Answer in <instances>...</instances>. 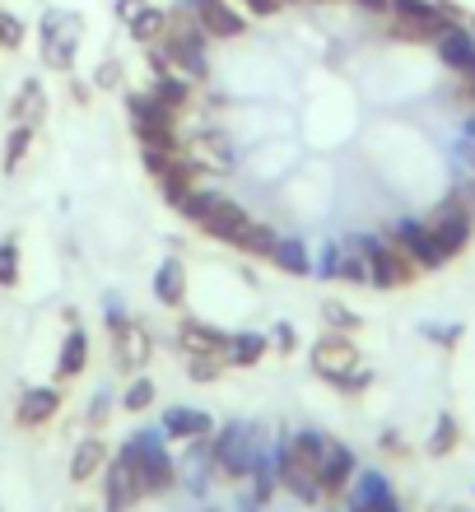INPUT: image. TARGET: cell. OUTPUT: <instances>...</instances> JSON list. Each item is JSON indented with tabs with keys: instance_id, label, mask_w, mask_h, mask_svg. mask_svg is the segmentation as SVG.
Segmentation results:
<instances>
[{
	"instance_id": "cell-4",
	"label": "cell",
	"mask_w": 475,
	"mask_h": 512,
	"mask_svg": "<svg viewBox=\"0 0 475 512\" xmlns=\"http://www.w3.org/2000/svg\"><path fill=\"white\" fill-rule=\"evenodd\" d=\"M122 452L136 461V475H140V489H145V494H163V489H173L177 471H173V457L163 452V429L159 433H136Z\"/></svg>"
},
{
	"instance_id": "cell-3",
	"label": "cell",
	"mask_w": 475,
	"mask_h": 512,
	"mask_svg": "<svg viewBox=\"0 0 475 512\" xmlns=\"http://www.w3.org/2000/svg\"><path fill=\"white\" fill-rule=\"evenodd\" d=\"M350 243L359 247V256L368 261V284H378V289H401V284L415 280V261H410L396 243H382V238H368V233H359Z\"/></svg>"
},
{
	"instance_id": "cell-35",
	"label": "cell",
	"mask_w": 475,
	"mask_h": 512,
	"mask_svg": "<svg viewBox=\"0 0 475 512\" xmlns=\"http://www.w3.org/2000/svg\"><path fill=\"white\" fill-rule=\"evenodd\" d=\"M224 373V354H187V378L191 382H215Z\"/></svg>"
},
{
	"instance_id": "cell-15",
	"label": "cell",
	"mask_w": 475,
	"mask_h": 512,
	"mask_svg": "<svg viewBox=\"0 0 475 512\" xmlns=\"http://www.w3.org/2000/svg\"><path fill=\"white\" fill-rule=\"evenodd\" d=\"M140 475H136V461L117 452V461H108V512H126L131 503L140 499Z\"/></svg>"
},
{
	"instance_id": "cell-41",
	"label": "cell",
	"mask_w": 475,
	"mask_h": 512,
	"mask_svg": "<svg viewBox=\"0 0 475 512\" xmlns=\"http://www.w3.org/2000/svg\"><path fill=\"white\" fill-rule=\"evenodd\" d=\"M378 499H392V489L382 475H364V485H359V499L354 503H378Z\"/></svg>"
},
{
	"instance_id": "cell-34",
	"label": "cell",
	"mask_w": 475,
	"mask_h": 512,
	"mask_svg": "<svg viewBox=\"0 0 475 512\" xmlns=\"http://www.w3.org/2000/svg\"><path fill=\"white\" fill-rule=\"evenodd\" d=\"M215 201H219L215 191H201V187H191L187 196H182V201L173 205V210H177V215H187L191 224H201V219L210 215V205H215Z\"/></svg>"
},
{
	"instance_id": "cell-51",
	"label": "cell",
	"mask_w": 475,
	"mask_h": 512,
	"mask_svg": "<svg viewBox=\"0 0 475 512\" xmlns=\"http://www.w3.org/2000/svg\"><path fill=\"white\" fill-rule=\"evenodd\" d=\"M354 5H359V10H373V14L387 10V0H354Z\"/></svg>"
},
{
	"instance_id": "cell-16",
	"label": "cell",
	"mask_w": 475,
	"mask_h": 512,
	"mask_svg": "<svg viewBox=\"0 0 475 512\" xmlns=\"http://www.w3.org/2000/svg\"><path fill=\"white\" fill-rule=\"evenodd\" d=\"M275 480L294 494L299 503H317L322 499V480H317V471L308 466V461H299L294 452L285 447V457H280V466H275Z\"/></svg>"
},
{
	"instance_id": "cell-5",
	"label": "cell",
	"mask_w": 475,
	"mask_h": 512,
	"mask_svg": "<svg viewBox=\"0 0 475 512\" xmlns=\"http://www.w3.org/2000/svg\"><path fill=\"white\" fill-rule=\"evenodd\" d=\"M126 108H131V122H136L140 145L182 149V140H177V112L163 108L154 94H131V98H126Z\"/></svg>"
},
{
	"instance_id": "cell-19",
	"label": "cell",
	"mask_w": 475,
	"mask_h": 512,
	"mask_svg": "<svg viewBox=\"0 0 475 512\" xmlns=\"http://www.w3.org/2000/svg\"><path fill=\"white\" fill-rule=\"evenodd\" d=\"M56 410H61V391H52V387H28L24 396H19V410H14V419H19V429H38V424H47Z\"/></svg>"
},
{
	"instance_id": "cell-47",
	"label": "cell",
	"mask_w": 475,
	"mask_h": 512,
	"mask_svg": "<svg viewBox=\"0 0 475 512\" xmlns=\"http://www.w3.org/2000/svg\"><path fill=\"white\" fill-rule=\"evenodd\" d=\"M247 14H257V19H271L275 10H280V0H238Z\"/></svg>"
},
{
	"instance_id": "cell-2",
	"label": "cell",
	"mask_w": 475,
	"mask_h": 512,
	"mask_svg": "<svg viewBox=\"0 0 475 512\" xmlns=\"http://www.w3.org/2000/svg\"><path fill=\"white\" fill-rule=\"evenodd\" d=\"M387 10H392V38L401 42H434L448 24H462L438 0H387Z\"/></svg>"
},
{
	"instance_id": "cell-10",
	"label": "cell",
	"mask_w": 475,
	"mask_h": 512,
	"mask_svg": "<svg viewBox=\"0 0 475 512\" xmlns=\"http://www.w3.org/2000/svg\"><path fill=\"white\" fill-rule=\"evenodd\" d=\"M359 364V350H354V340L345 331H326L322 340L313 345V373L326 382H336L340 373H350Z\"/></svg>"
},
{
	"instance_id": "cell-53",
	"label": "cell",
	"mask_w": 475,
	"mask_h": 512,
	"mask_svg": "<svg viewBox=\"0 0 475 512\" xmlns=\"http://www.w3.org/2000/svg\"><path fill=\"white\" fill-rule=\"evenodd\" d=\"M448 512H466V508H448Z\"/></svg>"
},
{
	"instance_id": "cell-28",
	"label": "cell",
	"mask_w": 475,
	"mask_h": 512,
	"mask_svg": "<svg viewBox=\"0 0 475 512\" xmlns=\"http://www.w3.org/2000/svg\"><path fill=\"white\" fill-rule=\"evenodd\" d=\"M271 261L285 270V275H308V270H313V261H308V247H303L299 238H275Z\"/></svg>"
},
{
	"instance_id": "cell-50",
	"label": "cell",
	"mask_w": 475,
	"mask_h": 512,
	"mask_svg": "<svg viewBox=\"0 0 475 512\" xmlns=\"http://www.w3.org/2000/svg\"><path fill=\"white\" fill-rule=\"evenodd\" d=\"M70 98H75V103H89V84L75 80V84H70Z\"/></svg>"
},
{
	"instance_id": "cell-38",
	"label": "cell",
	"mask_w": 475,
	"mask_h": 512,
	"mask_svg": "<svg viewBox=\"0 0 475 512\" xmlns=\"http://www.w3.org/2000/svg\"><path fill=\"white\" fill-rule=\"evenodd\" d=\"M19 284V243L5 238L0 243V289H14Z\"/></svg>"
},
{
	"instance_id": "cell-54",
	"label": "cell",
	"mask_w": 475,
	"mask_h": 512,
	"mask_svg": "<svg viewBox=\"0 0 475 512\" xmlns=\"http://www.w3.org/2000/svg\"><path fill=\"white\" fill-rule=\"evenodd\" d=\"M280 5H294V0H280Z\"/></svg>"
},
{
	"instance_id": "cell-33",
	"label": "cell",
	"mask_w": 475,
	"mask_h": 512,
	"mask_svg": "<svg viewBox=\"0 0 475 512\" xmlns=\"http://www.w3.org/2000/svg\"><path fill=\"white\" fill-rule=\"evenodd\" d=\"M275 238H280V233L266 229V224H257V219H252V224H247V233L238 238V252H247V256H271Z\"/></svg>"
},
{
	"instance_id": "cell-39",
	"label": "cell",
	"mask_w": 475,
	"mask_h": 512,
	"mask_svg": "<svg viewBox=\"0 0 475 512\" xmlns=\"http://www.w3.org/2000/svg\"><path fill=\"white\" fill-rule=\"evenodd\" d=\"M0 47H5V52L24 47V19L10 10H0Z\"/></svg>"
},
{
	"instance_id": "cell-45",
	"label": "cell",
	"mask_w": 475,
	"mask_h": 512,
	"mask_svg": "<svg viewBox=\"0 0 475 512\" xmlns=\"http://www.w3.org/2000/svg\"><path fill=\"white\" fill-rule=\"evenodd\" d=\"M108 410H112V391H98L94 405H89V424H94V429H103V424H108Z\"/></svg>"
},
{
	"instance_id": "cell-49",
	"label": "cell",
	"mask_w": 475,
	"mask_h": 512,
	"mask_svg": "<svg viewBox=\"0 0 475 512\" xmlns=\"http://www.w3.org/2000/svg\"><path fill=\"white\" fill-rule=\"evenodd\" d=\"M457 98H462V108L471 112V122H475V80H466V84H462V94H457Z\"/></svg>"
},
{
	"instance_id": "cell-26",
	"label": "cell",
	"mask_w": 475,
	"mask_h": 512,
	"mask_svg": "<svg viewBox=\"0 0 475 512\" xmlns=\"http://www.w3.org/2000/svg\"><path fill=\"white\" fill-rule=\"evenodd\" d=\"M10 117L14 122H28V126H38L42 117H47V94H42L38 80H24V89H19V98H14Z\"/></svg>"
},
{
	"instance_id": "cell-42",
	"label": "cell",
	"mask_w": 475,
	"mask_h": 512,
	"mask_svg": "<svg viewBox=\"0 0 475 512\" xmlns=\"http://www.w3.org/2000/svg\"><path fill=\"white\" fill-rule=\"evenodd\" d=\"M117 84H122V61H103V66L94 70V89H117Z\"/></svg>"
},
{
	"instance_id": "cell-13",
	"label": "cell",
	"mask_w": 475,
	"mask_h": 512,
	"mask_svg": "<svg viewBox=\"0 0 475 512\" xmlns=\"http://www.w3.org/2000/svg\"><path fill=\"white\" fill-rule=\"evenodd\" d=\"M438 238V247H443V256H457L466 252V243H471L475 233V215H466V210H457L452 201H443V210H438V219L429 224Z\"/></svg>"
},
{
	"instance_id": "cell-52",
	"label": "cell",
	"mask_w": 475,
	"mask_h": 512,
	"mask_svg": "<svg viewBox=\"0 0 475 512\" xmlns=\"http://www.w3.org/2000/svg\"><path fill=\"white\" fill-rule=\"evenodd\" d=\"M466 28H471V33H475V14H471V19H466Z\"/></svg>"
},
{
	"instance_id": "cell-17",
	"label": "cell",
	"mask_w": 475,
	"mask_h": 512,
	"mask_svg": "<svg viewBox=\"0 0 475 512\" xmlns=\"http://www.w3.org/2000/svg\"><path fill=\"white\" fill-rule=\"evenodd\" d=\"M317 480H322V494H340V489L354 480V452L345 443H326V457L317 461Z\"/></svg>"
},
{
	"instance_id": "cell-24",
	"label": "cell",
	"mask_w": 475,
	"mask_h": 512,
	"mask_svg": "<svg viewBox=\"0 0 475 512\" xmlns=\"http://www.w3.org/2000/svg\"><path fill=\"white\" fill-rule=\"evenodd\" d=\"M191 89H196V80H187V75H177V70H168V75H154V89L150 94L159 98L163 108L182 112L191 103Z\"/></svg>"
},
{
	"instance_id": "cell-48",
	"label": "cell",
	"mask_w": 475,
	"mask_h": 512,
	"mask_svg": "<svg viewBox=\"0 0 475 512\" xmlns=\"http://www.w3.org/2000/svg\"><path fill=\"white\" fill-rule=\"evenodd\" d=\"M145 5H150V0H117V19H122V24H131Z\"/></svg>"
},
{
	"instance_id": "cell-6",
	"label": "cell",
	"mask_w": 475,
	"mask_h": 512,
	"mask_svg": "<svg viewBox=\"0 0 475 512\" xmlns=\"http://www.w3.org/2000/svg\"><path fill=\"white\" fill-rule=\"evenodd\" d=\"M84 38V19L70 10H47L42 14V61L52 70H70L75 52Z\"/></svg>"
},
{
	"instance_id": "cell-1",
	"label": "cell",
	"mask_w": 475,
	"mask_h": 512,
	"mask_svg": "<svg viewBox=\"0 0 475 512\" xmlns=\"http://www.w3.org/2000/svg\"><path fill=\"white\" fill-rule=\"evenodd\" d=\"M163 56H168V66L177 70V75H187V80H205L210 75V56H205V28L191 19V14L173 10V19H168V28H163L159 38Z\"/></svg>"
},
{
	"instance_id": "cell-44",
	"label": "cell",
	"mask_w": 475,
	"mask_h": 512,
	"mask_svg": "<svg viewBox=\"0 0 475 512\" xmlns=\"http://www.w3.org/2000/svg\"><path fill=\"white\" fill-rule=\"evenodd\" d=\"M457 210H466V215H475V177H466V182H457V191L448 196Z\"/></svg>"
},
{
	"instance_id": "cell-21",
	"label": "cell",
	"mask_w": 475,
	"mask_h": 512,
	"mask_svg": "<svg viewBox=\"0 0 475 512\" xmlns=\"http://www.w3.org/2000/svg\"><path fill=\"white\" fill-rule=\"evenodd\" d=\"M177 340L187 345V354H224L229 350V336L205 322H182L177 326ZM224 364H229V359H224Z\"/></svg>"
},
{
	"instance_id": "cell-46",
	"label": "cell",
	"mask_w": 475,
	"mask_h": 512,
	"mask_svg": "<svg viewBox=\"0 0 475 512\" xmlns=\"http://www.w3.org/2000/svg\"><path fill=\"white\" fill-rule=\"evenodd\" d=\"M271 340H275V350H280V354H294V345H299V336H294V326H289V322L275 326Z\"/></svg>"
},
{
	"instance_id": "cell-27",
	"label": "cell",
	"mask_w": 475,
	"mask_h": 512,
	"mask_svg": "<svg viewBox=\"0 0 475 512\" xmlns=\"http://www.w3.org/2000/svg\"><path fill=\"white\" fill-rule=\"evenodd\" d=\"M266 350H271V340L257 336V331H243V336H229L224 359H229V364H238V368H252V364H261V354H266Z\"/></svg>"
},
{
	"instance_id": "cell-40",
	"label": "cell",
	"mask_w": 475,
	"mask_h": 512,
	"mask_svg": "<svg viewBox=\"0 0 475 512\" xmlns=\"http://www.w3.org/2000/svg\"><path fill=\"white\" fill-rule=\"evenodd\" d=\"M150 401H154V382L150 378H136L131 387H126V396H122L126 410H150Z\"/></svg>"
},
{
	"instance_id": "cell-32",
	"label": "cell",
	"mask_w": 475,
	"mask_h": 512,
	"mask_svg": "<svg viewBox=\"0 0 475 512\" xmlns=\"http://www.w3.org/2000/svg\"><path fill=\"white\" fill-rule=\"evenodd\" d=\"M457 438H462V429H457V419L443 410L434 424V433H429V457H448L452 447H457Z\"/></svg>"
},
{
	"instance_id": "cell-43",
	"label": "cell",
	"mask_w": 475,
	"mask_h": 512,
	"mask_svg": "<svg viewBox=\"0 0 475 512\" xmlns=\"http://www.w3.org/2000/svg\"><path fill=\"white\" fill-rule=\"evenodd\" d=\"M368 382H373V373H364V368H350V373H340V378H336V387L350 391V396H359Z\"/></svg>"
},
{
	"instance_id": "cell-20",
	"label": "cell",
	"mask_w": 475,
	"mask_h": 512,
	"mask_svg": "<svg viewBox=\"0 0 475 512\" xmlns=\"http://www.w3.org/2000/svg\"><path fill=\"white\" fill-rule=\"evenodd\" d=\"M163 438H205V433L215 429V419L205 415V410H191V405H173V410H163Z\"/></svg>"
},
{
	"instance_id": "cell-18",
	"label": "cell",
	"mask_w": 475,
	"mask_h": 512,
	"mask_svg": "<svg viewBox=\"0 0 475 512\" xmlns=\"http://www.w3.org/2000/svg\"><path fill=\"white\" fill-rule=\"evenodd\" d=\"M322 275H331V280H350V284H368V261L359 256L354 243H331L326 247V261H322Z\"/></svg>"
},
{
	"instance_id": "cell-23",
	"label": "cell",
	"mask_w": 475,
	"mask_h": 512,
	"mask_svg": "<svg viewBox=\"0 0 475 512\" xmlns=\"http://www.w3.org/2000/svg\"><path fill=\"white\" fill-rule=\"evenodd\" d=\"M182 294H187V270H182L177 256H168V261L159 266V275H154V298H159L163 308H177Z\"/></svg>"
},
{
	"instance_id": "cell-29",
	"label": "cell",
	"mask_w": 475,
	"mask_h": 512,
	"mask_svg": "<svg viewBox=\"0 0 475 512\" xmlns=\"http://www.w3.org/2000/svg\"><path fill=\"white\" fill-rule=\"evenodd\" d=\"M126 28H131V38H136L140 47H150V42L163 38V28H168V14H163L159 5H145V10H140Z\"/></svg>"
},
{
	"instance_id": "cell-36",
	"label": "cell",
	"mask_w": 475,
	"mask_h": 512,
	"mask_svg": "<svg viewBox=\"0 0 475 512\" xmlns=\"http://www.w3.org/2000/svg\"><path fill=\"white\" fill-rule=\"evenodd\" d=\"M322 317H326V326H331V331H359V322H364L359 312L345 308V303H336V298H326V303H322Z\"/></svg>"
},
{
	"instance_id": "cell-12",
	"label": "cell",
	"mask_w": 475,
	"mask_h": 512,
	"mask_svg": "<svg viewBox=\"0 0 475 512\" xmlns=\"http://www.w3.org/2000/svg\"><path fill=\"white\" fill-rule=\"evenodd\" d=\"M108 331L117 340V368L122 373H136L145 359H150V331L136 322V317H108Z\"/></svg>"
},
{
	"instance_id": "cell-9",
	"label": "cell",
	"mask_w": 475,
	"mask_h": 512,
	"mask_svg": "<svg viewBox=\"0 0 475 512\" xmlns=\"http://www.w3.org/2000/svg\"><path fill=\"white\" fill-rule=\"evenodd\" d=\"M392 243L401 247V252L415 261L420 270H438L448 256H443V247H438V238H434V229L429 224H420V219H401L392 229Z\"/></svg>"
},
{
	"instance_id": "cell-22",
	"label": "cell",
	"mask_w": 475,
	"mask_h": 512,
	"mask_svg": "<svg viewBox=\"0 0 475 512\" xmlns=\"http://www.w3.org/2000/svg\"><path fill=\"white\" fill-rule=\"evenodd\" d=\"M103 466H108V447H103V438H84V443L75 447V457H70V480L84 485V480H94Z\"/></svg>"
},
{
	"instance_id": "cell-25",
	"label": "cell",
	"mask_w": 475,
	"mask_h": 512,
	"mask_svg": "<svg viewBox=\"0 0 475 512\" xmlns=\"http://www.w3.org/2000/svg\"><path fill=\"white\" fill-rule=\"evenodd\" d=\"M84 364H89V336H84L80 326H75V331L61 340V359H56V373H61V378H80Z\"/></svg>"
},
{
	"instance_id": "cell-14",
	"label": "cell",
	"mask_w": 475,
	"mask_h": 512,
	"mask_svg": "<svg viewBox=\"0 0 475 512\" xmlns=\"http://www.w3.org/2000/svg\"><path fill=\"white\" fill-rule=\"evenodd\" d=\"M247 224H252V215H247L243 205H233V201H224L219 196L215 205H210V215L201 219V229L215 238V243H229V247H238V238L247 233Z\"/></svg>"
},
{
	"instance_id": "cell-8",
	"label": "cell",
	"mask_w": 475,
	"mask_h": 512,
	"mask_svg": "<svg viewBox=\"0 0 475 512\" xmlns=\"http://www.w3.org/2000/svg\"><path fill=\"white\" fill-rule=\"evenodd\" d=\"M177 10L191 14L205 28V38H243L247 33L243 10H233L229 0H177Z\"/></svg>"
},
{
	"instance_id": "cell-7",
	"label": "cell",
	"mask_w": 475,
	"mask_h": 512,
	"mask_svg": "<svg viewBox=\"0 0 475 512\" xmlns=\"http://www.w3.org/2000/svg\"><path fill=\"white\" fill-rule=\"evenodd\" d=\"M215 466L224 475H247L257 471V466H266L257 452V433H252V424H229V429L215 438Z\"/></svg>"
},
{
	"instance_id": "cell-31",
	"label": "cell",
	"mask_w": 475,
	"mask_h": 512,
	"mask_svg": "<svg viewBox=\"0 0 475 512\" xmlns=\"http://www.w3.org/2000/svg\"><path fill=\"white\" fill-rule=\"evenodd\" d=\"M28 145H33V126L28 122H14V131L5 135V173H14L19 163H24V154H28Z\"/></svg>"
},
{
	"instance_id": "cell-37",
	"label": "cell",
	"mask_w": 475,
	"mask_h": 512,
	"mask_svg": "<svg viewBox=\"0 0 475 512\" xmlns=\"http://www.w3.org/2000/svg\"><path fill=\"white\" fill-rule=\"evenodd\" d=\"M177 154H182V149H154V145H140V163H145V173H150V177H163V173H168V168L177 163Z\"/></svg>"
},
{
	"instance_id": "cell-11",
	"label": "cell",
	"mask_w": 475,
	"mask_h": 512,
	"mask_svg": "<svg viewBox=\"0 0 475 512\" xmlns=\"http://www.w3.org/2000/svg\"><path fill=\"white\" fill-rule=\"evenodd\" d=\"M434 52L448 70H457L462 80H475V33L466 24H448L434 38Z\"/></svg>"
},
{
	"instance_id": "cell-30",
	"label": "cell",
	"mask_w": 475,
	"mask_h": 512,
	"mask_svg": "<svg viewBox=\"0 0 475 512\" xmlns=\"http://www.w3.org/2000/svg\"><path fill=\"white\" fill-rule=\"evenodd\" d=\"M326 443H331L326 433H317V429H299V433H294V443H289V452H294L299 461H308V466L317 471V461L326 457Z\"/></svg>"
}]
</instances>
